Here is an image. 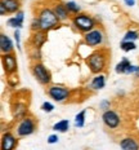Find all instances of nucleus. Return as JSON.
<instances>
[{"mask_svg": "<svg viewBox=\"0 0 139 150\" xmlns=\"http://www.w3.org/2000/svg\"><path fill=\"white\" fill-rule=\"evenodd\" d=\"M58 17L55 16V13H53L52 11H49V9H45V11L41 12V16H40V27L44 30H48L50 29L52 26H54L55 22H57Z\"/></svg>", "mask_w": 139, "mask_h": 150, "instance_id": "f257e3e1", "label": "nucleus"}, {"mask_svg": "<svg viewBox=\"0 0 139 150\" xmlns=\"http://www.w3.org/2000/svg\"><path fill=\"white\" fill-rule=\"evenodd\" d=\"M75 25L79 27L80 30L89 31L93 26H94V22H93L92 18L86 17V16H79V17L75 18Z\"/></svg>", "mask_w": 139, "mask_h": 150, "instance_id": "f03ea898", "label": "nucleus"}, {"mask_svg": "<svg viewBox=\"0 0 139 150\" xmlns=\"http://www.w3.org/2000/svg\"><path fill=\"white\" fill-rule=\"evenodd\" d=\"M89 65H90V67H92V71L97 73V71H99V70L103 69V66H104V58L102 57L101 54H98V53L92 54L90 58H89Z\"/></svg>", "mask_w": 139, "mask_h": 150, "instance_id": "7ed1b4c3", "label": "nucleus"}, {"mask_svg": "<svg viewBox=\"0 0 139 150\" xmlns=\"http://www.w3.org/2000/svg\"><path fill=\"white\" fill-rule=\"evenodd\" d=\"M49 95L53 97L55 101H63L68 96V91L62 88V87H52L49 91Z\"/></svg>", "mask_w": 139, "mask_h": 150, "instance_id": "20e7f679", "label": "nucleus"}, {"mask_svg": "<svg viewBox=\"0 0 139 150\" xmlns=\"http://www.w3.org/2000/svg\"><path fill=\"white\" fill-rule=\"evenodd\" d=\"M103 120H104V123L107 124L108 127H111V128H115L119 126V117L116 115V112H113V111H106L103 114Z\"/></svg>", "mask_w": 139, "mask_h": 150, "instance_id": "39448f33", "label": "nucleus"}, {"mask_svg": "<svg viewBox=\"0 0 139 150\" xmlns=\"http://www.w3.org/2000/svg\"><path fill=\"white\" fill-rule=\"evenodd\" d=\"M35 75L39 79V82L41 83H48L50 80V76H49V73L46 71V69L43 66V65H36L35 66Z\"/></svg>", "mask_w": 139, "mask_h": 150, "instance_id": "423d86ee", "label": "nucleus"}, {"mask_svg": "<svg viewBox=\"0 0 139 150\" xmlns=\"http://www.w3.org/2000/svg\"><path fill=\"white\" fill-rule=\"evenodd\" d=\"M34 132V123L31 122V119H23L22 123L18 127V133L21 136H26Z\"/></svg>", "mask_w": 139, "mask_h": 150, "instance_id": "0eeeda50", "label": "nucleus"}, {"mask_svg": "<svg viewBox=\"0 0 139 150\" xmlns=\"http://www.w3.org/2000/svg\"><path fill=\"white\" fill-rule=\"evenodd\" d=\"M102 42V34L99 31H90L86 35V43L90 45H97Z\"/></svg>", "mask_w": 139, "mask_h": 150, "instance_id": "6e6552de", "label": "nucleus"}, {"mask_svg": "<svg viewBox=\"0 0 139 150\" xmlns=\"http://www.w3.org/2000/svg\"><path fill=\"white\" fill-rule=\"evenodd\" d=\"M134 70H135V66H131L130 62L126 60V58H124V60L116 66L117 73H134Z\"/></svg>", "mask_w": 139, "mask_h": 150, "instance_id": "1a4fd4ad", "label": "nucleus"}, {"mask_svg": "<svg viewBox=\"0 0 139 150\" xmlns=\"http://www.w3.org/2000/svg\"><path fill=\"white\" fill-rule=\"evenodd\" d=\"M4 66H5V71H7V73H12V71L15 70L17 62H15V58L12 54L4 56Z\"/></svg>", "mask_w": 139, "mask_h": 150, "instance_id": "9d476101", "label": "nucleus"}, {"mask_svg": "<svg viewBox=\"0 0 139 150\" xmlns=\"http://www.w3.org/2000/svg\"><path fill=\"white\" fill-rule=\"evenodd\" d=\"M15 145V140L10 133H7L3 137V142H1V148L3 150H12Z\"/></svg>", "mask_w": 139, "mask_h": 150, "instance_id": "9b49d317", "label": "nucleus"}, {"mask_svg": "<svg viewBox=\"0 0 139 150\" xmlns=\"http://www.w3.org/2000/svg\"><path fill=\"white\" fill-rule=\"evenodd\" d=\"M0 47H1V51L3 52H10L12 48H13V44H12L10 39L5 35H1L0 36Z\"/></svg>", "mask_w": 139, "mask_h": 150, "instance_id": "f8f14e48", "label": "nucleus"}, {"mask_svg": "<svg viewBox=\"0 0 139 150\" xmlns=\"http://www.w3.org/2000/svg\"><path fill=\"white\" fill-rule=\"evenodd\" d=\"M1 4L5 7L8 12H15L18 9V0H3Z\"/></svg>", "mask_w": 139, "mask_h": 150, "instance_id": "ddd939ff", "label": "nucleus"}, {"mask_svg": "<svg viewBox=\"0 0 139 150\" xmlns=\"http://www.w3.org/2000/svg\"><path fill=\"white\" fill-rule=\"evenodd\" d=\"M121 148H122V150H138V145L134 140L125 139L121 142Z\"/></svg>", "mask_w": 139, "mask_h": 150, "instance_id": "4468645a", "label": "nucleus"}, {"mask_svg": "<svg viewBox=\"0 0 139 150\" xmlns=\"http://www.w3.org/2000/svg\"><path fill=\"white\" fill-rule=\"evenodd\" d=\"M22 21H23V13H20L15 18H10L8 21V25L12 27H21L22 26Z\"/></svg>", "mask_w": 139, "mask_h": 150, "instance_id": "2eb2a0df", "label": "nucleus"}, {"mask_svg": "<svg viewBox=\"0 0 139 150\" xmlns=\"http://www.w3.org/2000/svg\"><path fill=\"white\" fill-rule=\"evenodd\" d=\"M68 126H70L68 120H61V122H58L57 124H54L53 129L59 131V132H66V131L68 129Z\"/></svg>", "mask_w": 139, "mask_h": 150, "instance_id": "dca6fc26", "label": "nucleus"}, {"mask_svg": "<svg viewBox=\"0 0 139 150\" xmlns=\"http://www.w3.org/2000/svg\"><path fill=\"white\" fill-rule=\"evenodd\" d=\"M92 87H93L94 89L103 88V87H104V76H102V75H99V76L94 78V80L92 82Z\"/></svg>", "mask_w": 139, "mask_h": 150, "instance_id": "f3484780", "label": "nucleus"}, {"mask_svg": "<svg viewBox=\"0 0 139 150\" xmlns=\"http://www.w3.org/2000/svg\"><path fill=\"white\" fill-rule=\"evenodd\" d=\"M55 16L58 17V20H66V18H67L66 8H63L62 5H58V7L55 8Z\"/></svg>", "mask_w": 139, "mask_h": 150, "instance_id": "a211bd4d", "label": "nucleus"}, {"mask_svg": "<svg viewBox=\"0 0 139 150\" xmlns=\"http://www.w3.org/2000/svg\"><path fill=\"white\" fill-rule=\"evenodd\" d=\"M84 118H85V110H82L81 112H79V114L76 115L75 123H76L77 127H82V126H84Z\"/></svg>", "mask_w": 139, "mask_h": 150, "instance_id": "6ab92c4d", "label": "nucleus"}, {"mask_svg": "<svg viewBox=\"0 0 139 150\" xmlns=\"http://www.w3.org/2000/svg\"><path fill=\"white\" fill-rule=\"evenodd\" d=\"M121 48H122V51L129 52V51H133V49H135V44L133 42H122Z\"/></svg>", "mask_w": 139, "mask_h": 150, "instance_id": "aec40b11", "label": "nucleus"}, {"mask_svg": "<svg viewBox=\"0 0 139 150\" xmlns=\"http://www.w3.org/2000/svg\"><path fill=\"white\" fill-rule=\"evenodd\" d=\"M135 39H138V34L135 33V31H129V33L126 34L124 42H131V40H135Z\"/></svg>", "mask_w": 139, "mask_h": 150, "instance_id": "412c9836", "label": "nucleus"}, {"mask_svg": "<svg viewBox=\"0 0 139 150\" xmlns=\"http://www.w3.org/2000/svg\"><path fill=\"white\" fill-rule=\"evenodd\" d=\"M66 7H67V9H70V11H72V12H79L80 11V7L79 5H76L73 1H68Z\"/></svg>", "mask_w": 139, "mask_h": 150, "instance_id": "4be33fe9", "label": "nucleus"}, {"mask_svg": "<svg viewBox=\"0 0 139 150\" xmlns=\"http://www.w3.org/2000/svg\"><path fill=\"white\" fill-rule=\"evenodd\" d=\"M41 109L44 111H48V112H50L52 110H53V105L52 104H49V102H44V104H43V106H41Z\"/></svg>", "mask_w": 139, "mask_h": 150, "instance_id": "5701e85b", "label": "nucleus"}, {"mask_svg": "<svg viewBox=\"0 0 139 150\" xmlns=\"http://www.w3.org/2000/svg\"><path fill=\"white\" fill-rule=\"evenodd\" d=\"M57 141H58V137L55 136V135L49 136V139H48V142H49V144H55Z\"/></svg>", "mask_w": 139, "mask_h": 150, "instance_id": "b1692460", "label": "nucleus"}, {"mask_svg": "<svg viewBox=\"0 0 139 150\" xmlns=\"http://www.w3.org/2000/svg\"><path fill=\"white\" fill-rule=\"evenodd\" d=\"M0 12H1V14H3V16H4V14H5V13H7V12H8V11H7V9H5V7H4V5H3V4L0 5Z\"/></svg>", "mask_w": 139, "mask_h": 150, "instance_id": "393cba45", "label": "nucleus"}, {"mask_svg": "<svg viewBox=\"0 0 139 150\" xmlns=\"http://www.w3.org/2000/svg\"><path fill=\"white\" fill-rule=\"evenodd\" d=\"M125 3L128 5H134V3H135V0H125Z\"/></svg>", "mask_w": 139, "mask_h": 150, "instance_id": "a878e982", "label": "nucleus"}]
</instances>
